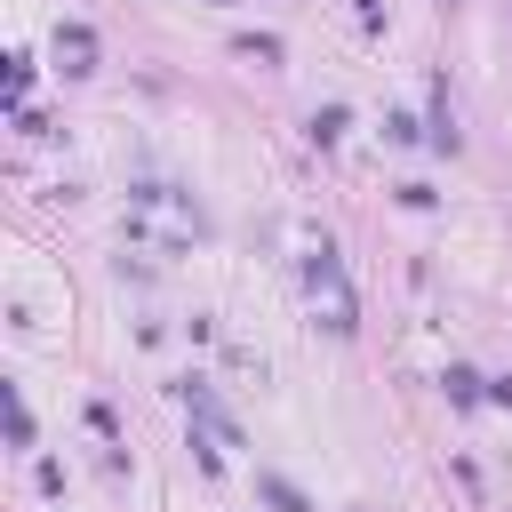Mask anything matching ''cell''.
Masks as SVG:
<instances>
[{
    "label": "cell",
    "mask_w": 512,
    "mask_h": 512,
    "mask_svg": "<svg viewBox=\"0 0 512 512\" xmlns=\"http://www.w3.org/2000/svg\"><path fill=\"white\" fill-rule=\"evenodd\" d=\"M264 496H272V504H280V512H312V504H304V496H296V488H288V480H272V472H264Z\"/></svg>",
    "instance_id": "6da1fadb"
}]
</instances>
